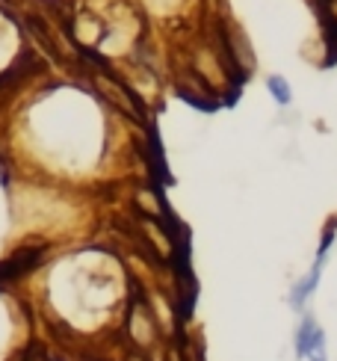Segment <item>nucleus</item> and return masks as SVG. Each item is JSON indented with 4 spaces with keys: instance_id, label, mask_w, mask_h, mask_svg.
<instances>
[{
    "instance_id": "nucleus-2",
    "label": "nucleus",
    "mask_w": 337,
    "mask_h": 361,
    "mask_svg": "<svg viewBox=\"0 0 337 361\" xmlns=\"http://www.w3.org/2000/svg\"><path fill=\"white\" fill-rule=\"evenodd\" d=\"M331 240H334V231L329 228V231H326V237H323V246H319L317 261H314V267H311V273L305 276L299 284H293V290H290V305H293L296 311H299V308H305V302H308L311 293L317 290L319 276H323V267H326V252H329V246H331Z\"/></svg>"
},
{
    "instance_id": "nucleus-3",
    "label": "nucleus",
    "mask_w": 337,
    "mask_h": 361,
    "mask_svg": "<svg viewBox=\"0 0 337 361\" xmlns=\"http://www.w3.org/2000/svg\"><path fill=\"white\" fill-rule=\"evenodd\" d=\"M266 89H269V95L278 107H290V104H293V86H290L287 78H281V74H269Z\"/></svg>"
},
{
    "instance_id": "nucleus-1",
    "label": "nucleus",
    "mask_w": 337,
    "mask_h": 361,
    "mask_svg": "<svg viewBox=\"0 0 337 361\" xmlns=\"http://www.w3.org/2000/svg\"><path fill=\"white\" fill-rule=\"evenodd\" d=\"M296 353H299V358H308V361H329L326 332L319 329L314 314H305L302 317V326L296 332Z\"/></svg>"
}]
</instances>
